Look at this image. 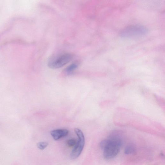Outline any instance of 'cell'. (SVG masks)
Returning <instances> with one entry per match:
<instances>
[{"instance_id":"obj_8","label":"cell","mask_w":165,"mask_h":165,"mask_svg":"<svg viewBox=\"0 0 165 165\" xmlns=\"http://www.w3.org/2000/svg\"><path fill=\"white\" fill-rule=\"evenodd\" d=\"M48 145V143L47 142H41L38 143L37 146L40 149L43 150L46 148Z\"/></svg>"},{"instance_id":"obj_7","label":"cell","mask_w":165,"mask_h":165,"mask_svg":"<svg viewBox=\"0 0 165 165\" xmlns=\"http://www.w3.org/2000/svg\"><path fill=\"white\" fill-rule=\"evenodd\" d=\"M78 65L76 63H73L68 66L66 69V71L68 74H70L77 69Z\"/></svg>"},{"instance_id":"obj_9","label":"cell","mask_w":165,"mask_h":165,"mask_svg":"<svg viewBox=\"0 0 165 165\" xmlns=\"http://www.w3.org/2000/svg\"><path fill=\"white\" fill-rule=\"evenodd\" d=\"M77 142L74 139H70L67 142V144L69 147H72L75 146Z\"/></svg>"},{"instance_id":"obj_5","label":"cell","mask_w":165,"mask_h":165,"mask_svg":"<svg viewBox=\"0 0 165 165\" xmlns=\"http://www.w3.org/2000/svg\"><path fill=\"white\" fill-rule=\"evenodd\" d=\"M69 131L66 129H59L52 130L51 134L54 140H59L61 138L66 136Z\"/></svg>"},{"instance_id":"obj_3","label":"cell","mask_w":165,"mask_h":165,"mask_svg":"<svg viewBox=\"0 0 165 165\" xmlns=\"http://www.w3.org/2000/svg\"><path fill=\"white\" fill-rule=\"evenodd\" d=\"M73 59V56L71 54H65L51 60L48 62V66L52 69H59L69 63Z\"/></svg>"},{"instance_id":"obj_6","label":"cell","mask_w":165,"mask_h":165,"mask_svg":"<svg viewBox=\"0 0 165 165\" xmlns=\"http://www.w3.org/2000/svg\"><path fill=\"white\" fill-rule=\"evenodd\" d=\"M136 151L135 145L133 143H130L126 147L125 153L126 154H131L134 153Z\"/></svg>"},{"instance_id":"obj_2","label":"cell","mask_w":165,"mask_h":165,"mask_svg":"<svg viewBox=\"0 0 165 165\" xmlns=\"http://www.w3.org/2000/svg\"><path fill=\"white\" fill-rule=\"evenodd\" d=\"M148 30L145 27L138 25H131L125 27L120 33L121 37L127 38L141 37L146 35Z\"/></svg>"},{"instance_id":"obj_1","label":"cell","mask_w":165,"mask_h":165,"mask_svg":"<svg viewBox=\"0 0 165 165\" xmlns=\"http://www.w3.org/2000/svg\"><path fill=\"white\" fill-rule=\"evenodd\" d=\"M108 143L104 150V157L106 159L115 158L119 153L123 144L121 136L118 133H114L107 139Z\"/></svg>"},{"instance_id":"obj_4","label":"cell","mask_w":165,"mask_h":165,"mask_svg":"<svg viewBox=\"0 0 165 165\" xmlns=\"http://www.w3.org/2000/svg\"><path fill=\"white\" fill-rule=\"evenodd\" d=\"M75 131L79 139L70 154V158L72 159H75L80 156L83 150L85 143L84 135L82 132L77 128L75 129Z\"/></svg>"}]
</instances>
